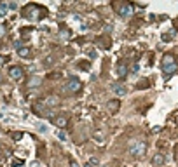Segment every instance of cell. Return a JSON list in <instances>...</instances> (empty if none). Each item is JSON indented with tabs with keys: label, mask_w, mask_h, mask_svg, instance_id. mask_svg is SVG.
Segmentation results:
<instances>
[{
	"label": "cell",
	"mask_w": 178,
	"mask_h": 167,
	"mask_svg": "<svg viewBox=\"0 0 178 167\" xmlns=\"http://www.w3.org/2000/svg\"><path fill=\"white\" fill-rule=\"evenodd\" d=\"M115 75L117 78H124L128 75V63L126 61H119L117 66H115Z\"/></svg>",
	"instance_id": "8992f818"
},
{
	"label": "cell",
	"mask_w": 178,
	"mask_h": 167,
	"mask_svg": "<svg viewBox=\"0 0 178 167\" xmlns=\"http://www.w3.org/2000/svg\"><path fill=\"white\" fill-rule=\"evenodd\" d=\"M145 151H147V143L145 141L138 139L129 146V155H133V157H141Z\"/></svg>",
	"instance_id": "5b68a950"
},
{
	"label": "cell",
	"mask_w": 178,
	"mask_h": 167,
	"mask_svg": "<svg viewBox=\"0 0 178 167\" xmlns=\"http://www.w3.org/2000/svg\"><path fill=\"white\" fill-rule=\"evenodd\" d=\"M51 122H53L54 125H58L59 129H63V127H66V125H68V117H66V115H59V117H51Z\"/></svg>",
	"instance_id": "52a82bcc"
},
{
	"label": "cell",
	"mask_w": 178,
	"mask_h": 167,
	"mask_svg": "<svg viewBox=\"0 0 178 167\" xmlns=\"http://www.w3.org/2000/svg\"><path fill=\"white\" fill-rule=\"evenodd\" d=\"M112 91L115 92L117 96H121V97L128 94V89H126V87L122 85V84H113V85H112Z\"/></svg>",
	"instance_id": "30bf717a"
},
{
	"label": "cell",
	"mask_w": 178,
	"mask_h": 167,
	"mask_svg": "<svg viewBox=\"0 0 178 167\" xmlns=\"http://www.w3.org/2000/svg\"><path fill=\"white\" fill-rule=\"evenodd\" d=\"M18 56L28 59V58H32V49H30V47H19V49H18Z\"/></svg>",
	"instance_id": "8fae6325"
},
{
	"label": "cell",
	"mask_w": 178,
	"mask_h": 167,
	"mask_svg": "<svg viewBox=\"0 0 178 167\" xmlns=\"http://www.w3.org/2000/svg\"><path fill=\"white\" fill-rule=\"evenodd\" d=\"M164 160H166V158H164V155H161V153H157V155H154V158H152V165H162V164H164Z\"/></svg>",
	"instance_id": "7c38bea8"
},
{
	"label": "cell",
	"mask_w": 178,
	"mask_h": 167,
	"mask_svg": "<svg viewBox=\"0 0 178 167\" xmlns=\"http://www.w3.org/2000/svg\"><path fill=\"white\" fill-rule=\"evenodd\" d=\"M6 30H7L6 25H0V38H2L4 35H6Z\"/></svg>",
	"instance_id": "e0dca14e"
},
{
	"label": "cell",
	"mask_w": 178,
	"mask_h": 167,
	"mask_svg": "<svg viewBox=\"0 0 178 167\" xmlns=\"http://www.w3.org/2000/svg\"><path fill=\"white\" fill-rule=\"evenodd\" d=\"M161 68H162V73H164V77H166V78H169L173 73H176V70H178V59H176V56H175V54H171V52L164 54V58H162V61H161Z\"/></svg>",
	"instance_id": "6da1fadb"
},
{
	"label": "cell",
	"mask_w": 178,
	"mask_h": 167,
	"mask_svg": "<svg viewBox=\"0 0 178 167\" xmlns=\"http://www.w3.org/2000/svg\"><path fill=\"white\" fill-rule=\"evenodd\" d=\"M9 61V58H0V65H4V63H7Z\"/></svg>",
	"instance_id": "ffe728a7"
},
{
	"label": "cell",
	"mask_w": 178,
	"mask_h": 167,
	"mask_svg": "<svg viewBox=\"0 0 178 167\" xmlns=\"http://www.w3.org/2000/svg\"><path fill=\"white\" fill-rule=\"evenodd\" d=\"M12 138H14V139H21V138H23V132H12Z\"/></svg>",
	"instance_id": "ac0fdd59"
},
{
	"label": "cell",
	"mask_w": 178,
	"mask_h": 167,
	"mask_svg": "<svg viewBox=\"0 0 178 167\" xmlns=\"http://www.w3.org/2000/svg\"><path fill=\"white\" fill-rule=\"evenodd\" d=\"M113 9H115V12H117L121 17H129L131 14L135 12L133 6L128 4V2H115V4H113Z\"/></svg>",
	"instance_id": "3957f363"
},
{
	"label": "cell",
	"mask_w": 178,
	"mask_h": 167,
	"mask_svg": "<svg viewBox=\"0 0 178 167\" xmlns=\"http://www.w3.org/2000/svg\"><path fill=\"white\" fill-rule=\"evenodd\" d=\"M9 11V4L7 2H0V16H6Z\"/></svg>",
	"instance_id": "5bb4252c"
},
{
	"label": "cell",
	"mask_w": 178,
	"mask_h": 167,
	"mask_svg": "<svg viewBox=\"0 0 178 167\" xmlns=\"http://www.w3.org/2000/svg\"><path fill=\"white\" fill-rule=\"evenodd\" d=\"M23 75H25V71H23L21 66H11V70H9V77L14 78V80H21Z\"/></svg>",
	"instance_id": "ba28073f"
},
{
	"label": "cell",
	"mask_w": 178,
	"mask_h": 167,
	"mask_svg": "<svg viewBox=\"0 0 178 167\" xmlns=\"http://www.w3.org/2000/svg\"><path fill=\"white\" fill-rule=\"evenodd\" d=\"M59 103H61V99H59L58 96H49L47 99H44V101H42V104L49 108V106H58Z\"/></svg>",
	"instance_id": "9c48e42d"
},
{
	"label": "cell",
	"mask_w": 178,
	"mask_h": 167,
	"mask_svg": "<svg viewBox=\"0 0 178 167\" xmlns=\"http://www.w3.org/2000/svg\"><path fill=\"white\" fill-rule=\"evenodd\" d=\"M58 139H61V141L66 139V132H65V131H58Z\"/></svg>",
	"instance_id": "2e32d148"
},
{
	"label": "cell",
	"mask_w": 178,
	"mask_h": 167,
	"mask_svg": "<svg viewBox=\"0 0 178 167\" xmlns=\"http://www.w3.org/2000/svg\"><path fill=\"white\" fill-rule=\"evenodd\" d=\"M82 89V82L77 78V77H70L68 80H66L65 84V91L70 92V94H75V92H79Z\"/></svg>",
	"instance_id": "277c9868"
},
{
	"label": "cell",
	"mask_w": 178,
	"mask_h": 167,
	"mask_svg": "<svg viewBox=\"0 0 178 167\" xmlns=\"http://www.w3.org/2000/svg\"><path fill=\"white\" fill-rule=\"evenodd\" d=\"M33 167H38V162H35V164H33Z\"/></svg>",
	"instance_id": "7402d4cb"
},
{
	"label": "cell",
	"mask_w": 178,
	"mask_h": 167,
	"mask_svg": "<svg viewBox=\"0 0 178 167\" xmlns=\"http://www.w3.org/2000/svg\"><path fill=\"white\" fill-rule=\"evenodd\" d=\"M38 84H40V78H38V77H33L32 80L28 82V85H30V87H37Z\"/></svg>",
	"instance_id": "9a60e30c"
},
{
	"label": "cell",
	"mask_w": 178,
	"mask_h": 167,
	"mask_svg": "<svg viewBox=\"0 0 178 167\" xmlns=\"http://www.w3.org/2000/svg\"><path fill=\"white\" fill-rule=\"evenodd\" d=\"M117 110H119V101H117V99H112V101H108V112L115 113Z\"/></svg>",
	"instance_id": "4fadbf2b"
},
{
	"label": "cell",
	"mask_w": 178,
	"mask_h": 167,
	"mask_svg": "<svg viewBox=\"0 0 178 167\" xmlns=\"http://www.w3.org/2000/svg\"><path fill=\"white\" fill-rule=\"evenodd\" d=\"M23 12H25L23 16L26 19H32V21H38V19H42L45 16V9H42L38 6H26Z\"/></svg>",
	"instance_id": "7a4b0ae2"
},
{
	"label": "cell",
	"mask_w": 178,
	"mask_h": 167,
	"mask_svg": "<svg viewBox=\"0 0 178 167\" xmlns=\"http://www.w3.org/2000/svg\"><path fill=\"white\" fill-rule=\"evenodd\" d=\"M84 167H94V165H93V164H91V162H89V160H87V162H86V165H84Z\"/></svg>",
	"instance_id": "44dd1931"
},
{
	"label": "cell",
	"mask_w": 178,
	"mask_h": 167,
	"mask_svg": "<svg viewBox=\"0 0 178 167\" xmlns=\"http://www.w3.org/2000/svg\"><path fill=\"white\" fill-rule=\"evenodd\" d=\"M70 167H79V164H77V160H70Z\"/></svg>",
	"instance_id": "d6986e66"
},
{
	"label": "cell",
	"mask_w": 178,
	"mask_h": 167,
	"mask_svg": "<svg viewBox=\"0 0 178 167\" xmlns=\"http://www.w3.org/2000/svg\"><path fill=\"white\" fill-rule=\"evenodd\" d=\"M0 84H2V73H0Z\"/></svg>",
	"instance_id": "603a6c76"
}]
</instances>
